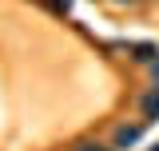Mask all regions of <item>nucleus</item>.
Returning <instances> with one entry per match:
<instances>
[{"mask_svg": "<svg viewBox=\"0 0 159 151\" xmlns=\"http://www.w3.org/2000/svg\"><path fill=\"white\" fill-rule=\"evenodd\" d=\"M139 131H143V119L139 123H123V127H116V147H131L139 139Z\"/></svg>", "mask_w": 159, "mask_h": 151, "instance_id": "1", "label": "nucleus"}, {"mask_svg": "<svg viewBox=\"0 0 159 151\" xmlns=\"http://www.w3.org/2000/svg\"><path fill=\"white\" fill-rule=\"evenodd\" d=\"M151 119H159V88L151 95H143V123H151Z\"/></svg>", "mask_w": 159, "mask_h": 151, "instance_id": "2", "label": "nucleus"}, {"mask_svg": "<svg viewBox=\"0 0 159 151\" xmlns=\"http://www.w3.org/2000/svg\"><path fill=\"white\" fill-rule=\"evenodd\" d=\"M147 151H159V139H155V143H151V147H147Z\"/></svg>", "mask_w": 159, "mask_h": 151, "instance_id": "5", "label": "nucleus"}, {"mask_svg": "<svg viewBox=\"0 0 159 151\" xmlns=\"http://www.w3.org/2000/svg\"><path fill=\"white\" fill-rule=\"evenodd\" d=\"M151 72H155V80H159V60H151Z\"/></svg>", "mask_w": 159, "mask_h": 151, "instance_id": "4", "label": "nucleus"}, {"mask_svg": "<svg viewBox=\"0 0 159 151\" xmlns=\"http://www.w3.org/2000/svg\"><path fill=\"white\" fill-rule=\"evenodd\" d=\"M76 151H111V147H103V143H80Z\"/></svg>", "mask_w": 159, "mask_h": 151, "instance_id": "3", "label": "nucleus"}]
</instances>
